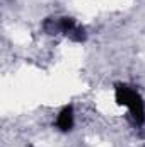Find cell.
Returning a JSON list of instances; mask_svg holds the SVG:
<instances>
[{"label": "cell", "mask_w": 145, "mask_h": 147, "mask_svg": "<svg viewBox=\"0 0 145 147\" xmlns=\"http://www.w3.org/2000/svg\"><path fill=\"white\" fill-rule=\"evenodd\" d=\"M56 127H58L62 132L72 130V127H73V110H72V106H65L63 110L60 111V115H58V118H56Z\"/></svg>", "instance_id": "2"}, {"label": "cell", "mask_w": 145, "mask_h": 147, "mask_svg": "<svg viewBox=\"0 0 145 147\" xmlns=\"http://www.w3.org/2000/svg\"><path fill=\"white\" fill-rule=\"evenodd\" d=\"M114 96L118 105L128 108L130 115L133 116V120L137 123H144L145 121V103L142 96L138 94V91H135L133 87L126 86V84H118L114 89Z\"/></svg>", "instance_id": "1"}]
</instances>
